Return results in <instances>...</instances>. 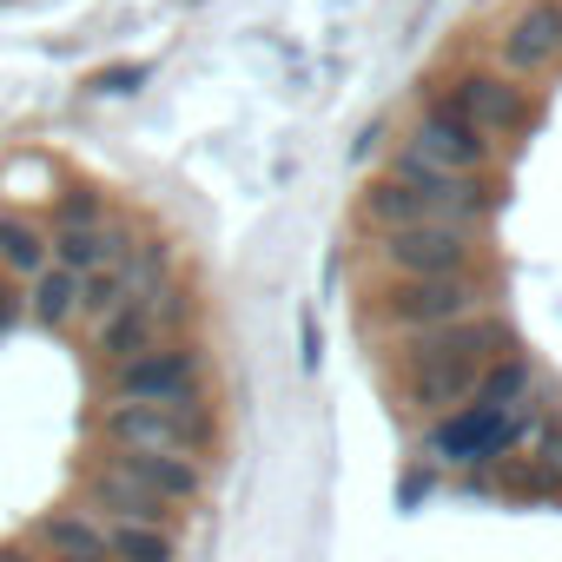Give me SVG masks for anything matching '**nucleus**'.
<instances>
[{"instance_id": "f257e3e1", "label": "nucleus", "mask_w": 562, "mask_h": 562, "mask_svg": "<svg viewBox=\"0 0 562 562\" xmlns=\"http://www.w3.org/2000/svg\"><path fill=\"white\" fill-rule=\"evenodd\" d=\"M509 358V325L496 312L443 325V331H411L404 338V404L411 411H450L476 397L483 371Z\"/></svg>"}, {"instance_id": "f03ea898", "label": "nucleus", "mask_w": 562, "mask_h": 562, "mask_svg": "<svg viewBox=\"0 0 562 562\" xmlns=\"http://www.w3.org/2000/svg\"><path fill=\"white\" fill-rule=\"evenodd\" d=\"M100 430L126 457H199L212 443V417L199 404H113Z\"/></svg>"}, {"instance_id": "7ed1b4c3", "label": "nucleus", "mask_w": 562, "mask_h": 562, "mask_svg": "<svg viewBox=\"0 0 562 562\" xmlns=\"http://www.w3.org/2000/svg\"><path fill=\"white\" fill-rule=\"evenodd\" d=\"M490 299L470 271L457 278H391V285L378 292V318L397 325L404 338L411 331H443V325H463V318H483Z\"/></svg>"}, {"instance_id": "20e7f679", "label": "nucleus", "mask_w": 562, "mask_h": 562, "mask_svg": "<svg viewBox=\"0 0 562 562\" xmlns=\"http://www.w3.org/2000/svg\"><path fill=\"white\" fill-rule=\"evenodd\" d=\"M378 258L391 265V278H457V271H470L476 245H470V232H463V225L424 218V225L378 232Z\"/></svg>"}, {"instance_id": "39448f33", "label": "nucleus", "mask_w": 562, "mask_h": 562, "mask_svg": "<svg viewBox=\"0 0 562 562\" xmlns=\"http://www.w3.org/2000/svg\"><path fill=\"white\" fill-rule=\"evenodd\" d=\"M529 424H536L529 404H522V411H476V404H463L457 417L437 424L430 450L450 457V463H503V457L529 437Z\"/></svg>"}, {"instance_id": "423d86ee", "label": "nucleus", "mask_w": 562, "mask_h": 562, "mask_svg": "<svg viewBox=\"0 0 562 562\" xmlns=\"http://www.w3.org/2000/svg\"><path fill=\"white\" fill-rule=\"evenodd\" d=\"M113 404H199V351L153 345L146 358L113 371Z\"/></svg>"}, {"instance_id": "0eeeda50", "label": "nucleus", "mask_w": 562, "mask_h": 562, "mask_svg": "<svg viewBox=\"0 0 562 562\" xmlns=\"http://www.w3.org/2000/svg\"><path fill=\"white\" fill-rule=\"evenodd\" d=\"M87 509L100 516V522H146V529H172V503L159 496V490H146L120 457H100V463H87Z\"/></svg>"}, {"instance_id": "6e6552de", "label": "nucleus", "mask_w": 562, "mask_h": 562, "mask_svg": "<svg viewBox=\"0 0 562 562\" xmlns=\"http://www.w3.org/2000/svg\"><path fill=\"white\" fill-rule=\"evenodd\" d=\"M450 106L483 133V139H503V133H522L529 120H536V106H529V93L509 80V74H463L457 80V93H450Z\"/></svg>"}, {"instance_id": "1a4fd4ad", "label": "nucleus", "mask_w": 562, "mask_h": 562, "mask_svg": "<svg viewBox=\"0 0 562 562\" xmlns=\"http://www.w3.org/2000/svg\"><path fill=\"white\" fill-rule=\"evenodd\" d=\"M490 146H496V139H483L450 100H437V106L417 120V139H411V153H424V159L443 166V172H483V166H490Z\"/></svg>"}, {"instance_id": "9d476101", "label": "nucleus", "mask_w": 562, "mask_h": 562, "mask_svg": "<svg viewBox=\"0 0 562 562\" xmlns=\"http://www.w3.org/2000/svg\"><path fill=\"white\" fill-rule=\"evenodd\" d=\"M562 60V0H529L503 34V67L509 80H536Z\"/></svg>"}, {"instance_id": "9b49d317", "label": "nucleus", "mask_w": 562, "mask_h": 562, "mask_svg": "<svg viewBox=\"0 0 562 562\" xmlns=\"http://www.w3.org/2000/svg\"><path fill=\"white\" fill-rule=\"evenodd\" d=\"M159 345V325H153V305L146 299H126L113 318H100V331H93V351H100V364H133V358H146Z\"/></svg>"}, {"instance_id": "f8f14e48", "label": "nucleus", "mask_w": 562, "mask_h": 562, "mask_svg": "<svg viewBox=\"0 0 562 562\" xmlns=\"http://www.w3.org/2000/svg\"><path fill=\"white\" fill-rule=\"evenodd\" d=\"M126 258H133V245L113 225H67V232H54V265L74 271V278H87L100 265H126Z\"/></svg>"}, {"instance_id": "ddd939ff", "label": "nucleus", "mask_w": 562, "mask_h": 562, "mask_svg": "<svg viewBox=\"0 0 562 562\" xmlns=\"http://www.w3.org/2000/svg\"><path fill=\"white\" fill-rule=\"evenodd\" d=\"M120 463H126L146 490H159L172 509H186V503L205 496V463H199V457H126V450H120Z\"/></svg>"}, {"instance_id": "4468645a", "label": "nucleus", "mask_w": 562, "mask_h": 562, "mask_svg": "<svg viewBox=\"0 0 562 562\" xmlns=\"http://www.w3.org/2000/svg\"><path fill=\"white\" fill-rule=\"evenodd\" d=\"M54 265V238L27 218V212H0V271H14V278H34Z\"/></svg>"}, {"instance_id": "2eb2a0df", "label": "nucleus", "mask_w": 562, "mask_h": 562, "mask_svg": "<svg viewBox=\"0 0 562 562\" xmlns=\"http://www.w3.org/2000/svg\"><path fill=\"white\" fill-rule=\"evenodd\" d=\"M34 536L54 549V555H106V522L93 509H47L34 522Z\"/></svg>"}, {"instance_id": "dca6fc26", "label": "nucleus", "mask_w": 562, "mask_h": 562, "mask_svg": "<svg viewBox=\"0 0 562 562\" xmlns=\"http://www.w3.org/2000/svg\"><path fill=\"white\" fill-rule=\"evenodd\" d=\"M490 483H496L503 496H522V503H555V496H562V463L522 450V457H509L503 476H490Z\"/></svg>"}, {"instance_id": "f3484780", "label": "nucleus", "mask_w": 562, "mask_h": 562, "mask_svg": "<svg viewBox=\"0 0 562 562\" xmlns=\"http://www.w3.org/2000/svg\"><path fill=\"white\" fill-rule=\"evenodd\" d=\"M27 312H34L41 325H54V331L74 325V318H80V278L60 271V265H47L34 285H27Z\"/></svg>"}, {"instance_id": "a211bd4d", "label": "nucleus", "mask_w": 562, "mask_h": 562, "mask_svg": "<svg viewBox=\"0 0 562 562\" xmlns=\"http://www.w3.org/2000/svg\"><path fill=\"white\" fill-rule=\"evenodd\" d=\"M106 555H113V562H179V542H172V529L106 522Z\"/></svg>"}, {"instance_id": "6ab92c4d", "label": "nucleus", "mask_w": 562, "mask_h": 562, "mask_svg": "<svg viewBox=\"0 0 562 562\" xmlns=\"http://www.w3.org/2000/svg\"><path fill=\"white\" fill-rule=\"evenodd\" d=\"M126 299H139L126 265H100V271H87V278H80V312H87L93 325H100V318H113Z\"/></svg>"}, {"instance_id": "aec40b11", "label": "nucleus", "mask_w": 562, "mask_h": 562, "mask_svg": "<svg viewBox=\"0 0 562 562\" xmlns=\"http://www.w3.org/2000/svg\"><path fill=\"white\" fill-rule=\"evenodd\" d=\"M522 397H529V364L522 358H503V364H490L483 371V384H476V411H522Z\"/></svg>"}, {"instance_id": "412c9836", "label": "nucleus", "mask_w": 562, "mask_h": 562, "mask_svg": "<svg viewBox=\"0 0 562 562\" xmlns=\"http://www.w3.org/2000/svg\"><path fill=\"white\" fill-rule=\"evenodd\" d=\"M67 225H106V218H100V199H93V192H67L60 212H54V232H67Z\"/></svg>"}, {"instance_id": "4be33fe9", "label": "nucleus", "mask_w": 562, "mask_h": 562, "mask_svg": "<svg viewBox=\"0 0 562 562\" xmlns=\"http://www.w3.org/2000/svg\"><path fill=\"white\" fill-rule=\"evenodd\" d=\"M27 318V292H14V285H0V338H8L14 325Z\"/></svg>"}, {"instance_id": "5701e85b", "label": "nucleus", "mask_w": 562, "mask_h": 562, "mask_svg": "<svg viewBox=\"0 0 562 562\" xmlns=\"http://www.w3.org/2000/svg\"><path fill=\"white\" fill-rule=\"evenodd\" d=\"M139 80H146V67H113V74H100L93 87H100V93H133Z\"/></svg>"}, {"instance_id": "b1692460", "label": "nucleus", "mask_w": 562, "mask_h": 562, "mask_svg": "<svg viewBox=\"0 0 562 562\" xmlns=\"http://www.w3.org/2000/svg\"><path fill=\"white\" fill-rule=\"evenodd\" d=\"M417 496H430V470H404V483H397V503H417Z\"/></svg>"}, {"instance_id": "393cba45", "label": "nucleus", "mask_w": 562, "mask_h": 562, "mask_svg": "<svg viewBox=\"0 0 562 562\" xmlns=\"http://www.w3.org/2000/svg\"><path fill=\"white\" fill-rule=\"evenodd\" d=\"M378 146H384V126H364V139H358V159H371Z\"/></svg>"}, {"instance_id": "a878e982", "label": "nucleus", "mask_w": 562, "mask_h": 562, "mask_svg": "<svg viewBox=\"0 0 562 562\" xmlns=\"http://www.w3.org/2000/svg\"><path fill=\"white\" fill-rule=\"evenodd\" d=\"M0 562H41V555H27V549H0Z\"/></svg>"}, {"instance_id": "bb28decb", "label": "nucleus", "mask_w": 562, "mask_h": 562, "mask_svg": "<svg viewBox=\"0 0 562 562\" xmlns=\"http://www.w3.org/2000/svg\"><path fill=\"white\" fill-rule=\"evenodd\" d=\"M54 562H113V555H54Z\"/></svg>"}]
</instances>
